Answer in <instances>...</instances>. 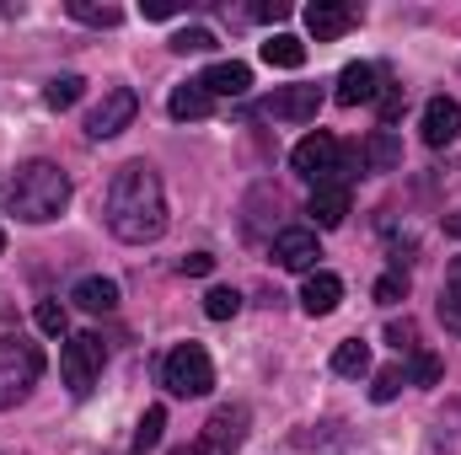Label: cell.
Segmentation results:
<instances>
[{
  "label": "cell",
  "instance_id": "obj_1",
  "mask_svg": "<svg viewBox=\"0 0 461 455\" xmlns=\"http://www.w3.org/2000/svg\"><path fill=\"white\" fill-rule=\"evenodd\" d=\"M108 230L129 246H145L167 230V193H161V177L145 166V161H129L113 172V188H108Z\"/></svg>",
  "mask_w": 461,
  "mask_h": 455
},
{
  "label": "cell",
  "instance_id": "obj_27",
  "mask_svg": "<svg viewBox=\"0 0 461 455\" xmlns=\"http://www.w3.org/2000/svg\"><path fill=\"white\" fill-rule=\"evenodd\" d=\"M210 49H215V32L210 27H183L172 38V54H210Z\"/></svg>",
  "mask_w": 461,
  "mask_h": 455
},
{
  "label": "cell",
  "instance_id": "obj_5",
  "mask_svg": "<svg viewBox=\"0 0 461 455\" xmlns=\"http://www.w3.org/2000/svg\"><path fill=\"white\" fill-rule=\"evenodd\" d=\"M339 161H344V145L328 134V129H317V134H306L295 150H290V166L306 177V183H339Z\"/></svg>",
  "mask_w": 461,
  "mask_h": 455
},
{
  "label": "cell",
  "instance_id": "obj_34",
  "mask_svg": "<svg viewBox=\"0 0 461 455\" xmlns=\"http://www.w3.org/2000/svg\"><path fill=\"white\" fill-rule=\"evenodd\" d=\"M145 16L150 22H167V16H177V5L172 0H145Z\"/></svg>",
  "mask_w": 461,
  "mask_h": 455
},
{
  "label": "cell",
  "instance_id": "obj_13",
  "mask_svg": "<svg viewBox=\"0 0 461 455\" xmlns=\"http://www.w3.org/2000/svg\"><path fill=\"white\" fill-rule=\"evenodd\" d=\"M199 86H204L210 97H247V86H252V70H247L241 59H221V65H210V70L199 76Z\"/></svg>",
  "mask_w": 461,
  "mask_h": 455
},
{
  "label": "cell",
  "instance_id": "obj_36",
  "mask_svg": "<svg viewBox=\"0 0 461 455\" xmlns=\"http://www.w3.org/2000/svg\"><path fill=\"white\" fill-rule=\"evenodd\" d=\"M386 338L397 343V348H408V343H413V322H392V327H386Z\"/></svg>",
  "mask_w": 461,
  "mask_h": 455
},
{
  "label": "cell",
  "instance_id": "obj_23",
  "mask_svg": "<svg viewBox=\"0 0 461 455\" xmlns=\"http://www.w3.org/2000/svg\"><path fill=\"white\" fill-rule=\"evenodd\" d=\"M333 370H339V375H365V370H370V348L359 338L339 343V348H333Z\"/></svg>",
  "mask_w": 461,
  "mask_h": 455
},
{
  "label": "cell",
  "instance_id": "obj_6",
  "mask_svg": "<svg viewBox=\"0 0 461 455\" xmlns=\"http://www.w3.org/2000/svg\"><path fill=\"white\" fill-rule=\"evenodd\" d=\"M103 359H108V348L97 333H81V338L65 343V353H59V370H65V386H70V397H86L92 386H97V375H103Z\"/></svg>",
  "mask_w": 461,
  "mask_h": 455
},
{
  "label": "cell",
  "instance_id": "obj_31",
  "mask_svg": "<svg viewBox=\"0 0 461 455\" xmlns=\"http://www.w3.org/2000/svg\"><path fill=\"white\" fill-rule=\"evenodd\" d=\"M413 380L419 386H435L440 380V359L435 353H413Z\"/></svg>",
  "mask_w": 461,
  "mask_h": 455
},
{
  "label": "cell",
  "instance_id": "obj_18",
  "mask_svg": "<svg viewBox=\"0 0 461 455\" xmlns=\"http://www.w3.org/2000/svg\"><path fill=\"white\" fill-rule=\"evenodd\" d=\"M210 108H215V97L194 81V86H177L172 97H167V113L177 118V123H194V118H210Z\"/></svg>",
  "mask_w": 461,
  "mask_h": 455
},
{
  "label": "cell",
  "instance_id": "obj_35",
  "mask_svg": "<svg viewBox=\"0 0 461 455\" xmlns=\"http://www.w3.org/2000/svg\"><path fill=\"white\" fill-rule=\"evenodd\" d=\"M252 16H258V22H285V16H290V5H285V0H274V5H258Z\"/></svg>",
  "mask_w": 461,
  "mask_h": 455
},
{
  "label": "cell",
  "instance_id": "obj_19",
  "mask_svg": "<svg viewBox=\"0 0 461 455\" xmlns=\"http://www.w3.org/2000/svg\"><path fill=\"white\" fill-rule=\"evenodd\" d=\"M263 65H274V70H301V65H306V43H301L295 32H274V38L263 43Z\"/></svg>",
  "mask_w": 461,
  "mask_h": 455
},
{
  "label": "cell",
  "instance_id": "obj_29",
  "mask_svg": "<svg viewBox=\"0 0 461 455\" xmlns=\"http://www.w3.org/2000/svg\"><path fill=\"white\" fill-rule=\"evenodd\" d=\"M38 327H43L49 338H65V327H70V322H65V306H59V300H38Z\"/></svg>",
  "mask_w": 461,
  "mask_h": 455
},
{
  "label": "cell",
  "instance_id": "obj_17",
  "mask_svg": "<svg viewBox=\"0 0 461 455\" xmlns=\"http://www.w3.org/2000/svg\"><path fill=\"white\" fill-rule=\"evenodd\" d=\"M70 300H76L86 317H108V311L118 306V284H113V279H81Z\"/></svg>",
  "mask_w": 461,
  "mask_h": 455
},
{
  "label": "cell",
  "instance_id": "obj_3",
  "mask_svg": "<svg viewBox=\"0 0 461 455\" xmlns=\"http://www.w3.org/2000/svg\"><path fill=\"white\" fill-rule=\"evenodd\" d=\"M43 375V353L38 343H22V338H0V407H16Z\"/></svg>",
  "mask_w": 461,
  "mask_h": 455
},
{
  "label": "cell",
  "instance_id": "obj_37",
  "mask_svg": "<svg viewBox=\"0 0 461 455\" xmlns=\"http://www.w3.org/2000/svg\"><path fill=\"white\" fill-rule=\"evenodd\" d=\"M172 455H204V451L199 445H183V451H172Z\"/></svg>",
  "mask_w": 461,
  "mask_h": 455
},
{
  "label": "cell",
  "instance_id": "obj_21",
  "mask_svg": "<svg viewBox=\"0 0 461 455\" xmlns=\"http://www.w3.org/2000/svg\"><path fill=\"white\" fill-rule=\"evenodd\" d=\"M440 322L461 333V257L446 268V284H440Z\"/></svg>",
  "mask_w": 461,
  "mask_h": 455
},
{
  "label": "cell",
  "instance_id": "obj_10",
  "mask_svg": "<svg viewBox=\"0 0 461 455\" xmlns=\"http://www.w3.org/2000/svg\"><path fill=\"white\" fill-rule=\"evenodd\" d=\"M241 440H247V413H241V407H221V413L204 424L199 451H204V455H230Z\"/></svg>",
  "mask_w": 461,
  "mask_h": 455
},
{
  "label": "cell",
  "instance_id": "obj_38",
  "mask_svg": "<svg viewBox=\"0 0 461 455\" xmlns=\"http://www.w3.org/2000/svg\"><path fill=\"white\" fill-rule=\"evenodd\" d=\"M0 252H5V230H0Z\"/></svg>",
  "mask_w": 461,
  "mask_h": 455
},
{
  "label": "cell",
  "instance_id": "obj_4",
  "mask_svg": "<svg viewBox=\"0 0 461 455\" xmlns=\"http://www.w3.org/2000/svg\"><path fill=\"white\" fill-rule=\"evenodd\" d=\"M161 380H167L172 397H204L215 386V364H210V353L199 343H177L167 353V364H161Z\"/></svg>",
  "mask_w": 461,
  "mask_h": 455
},
{
  "label": "cell",
  "instance_id": "obj_11",
  "mask_svg": "<svg viewBox=\"0 0 461 455\" xmlns=\"http://www.w3.org/2000/svg\"><path fill=\"white\" fill-rule=\"evenodd\" d=\"M339 300H344V279L339 273H306V284H301V311L306 317H333L339 311Z\"/></svg>",
  "mask_w": 461,
  "mask_h": 455
},
{
  "label": "cell",
  "instance_id": "obj_24",
  "mask_svg": "<svg viewBox=\"0 0 461 455\" xmlns=\"http://www.w3.org/2000/svg\"><path fill=\"white\" fill-rule=\"evenodd\" d=\"M70 16L76 22H92V27H118L123 22L118 5H92V0H70Z\"/></svg>",
  "mask_w": 461,
  "mask_h": 455
},
{
  "label": "cell",
  "instance_id": "obj_16",
  "mask_svg": "<svg viewBox=\"0 0 461 455\" xmlns=\"http://www.w3.org/2000/svg\"><path fill=\"white\" fill-rule=\"evenodd\" d=\"M344 215H348V188L344 183H322V188L312 193V220L322 230H339Z\"/></svg>",
  "mask_w": 461,
  "mask_h": 455
},
{
  "label": "cell",
  "instance_id": "obj_2",
  "mask_svg": "<svg viewBox=\"0 0 461 455\" xmlns=\"http://www.w3.org/2000/svg\"><path fill=\"white\" fill-rule=\"evenodd\" d=\"M70 204V177L54 166V161H27L16 166L11 188H5V210L22 220V226H49L59 220Z\"/></svg>",
  "mask_w": 461,
  "mask_h": 455
},
{
  "label": "cell",
  "instance_id": "obj_28",
  "mask_svg": "<svg viewBox=\"0 0 461 455\" xmlns=\"http://www.w3.org/2000/svg\"><path fill=\"white\" fill-rule=\"evenodd\" d=\"M375 300H381V306L408 300V273H381V279H375Z\"/></svg>",
  "mask_w": 461,
  "mask_h": 455
},
{
  "label": "cell",
  "instance_id": "obj_15",
  "mask_svg": "<svg viewBox=\"0 0 461 455\" xmlns=\"http://www.w3.org/2000/svg\"><path fill=\"white\" fill-rule=\"evenodd\" d=\"M317 108H322V92H317V86H285L279 97H268V113H274V118H290V123L317 118Z\"/></svg>",
  "mask_w": 461,
  "mask_h": 455
},
{
  "label": "cell",
  "instance_id": "obj_9",
  "mask_svg": "<svg viewBox=\"0 0 461 455\" xmlns=\"http://www.w3.org/2000/svg\"><path fill=\"white\" fill-rule=\"evenodd\" d=\"M354 22H359V11H354L348 0H312V5H306V27H312V38H317V43L344 38Z\"/></svg>",
  "mask_w": 461,
  "mask_h": 455
},
{
  "label": "cell",
  "instance_id": "obj_22",
  "mask_svg": "<svg viewBox=\"0 0 461 455\" xmlns=\"http://www.w3.org/2000/svg\"><path fill=\"white\" fill-rule=\"evenodd\" d=\"M81 92H86V81H81V76H54V81H49V92H43V103H49L54 113H65V108H76V103H81Z\"/></svg>",
  "mask_w": 461,
  "mask_h": 455
},
{
  "label": "cell",
  "instance_id": "obj_14",
  "mask_svg": "<svg viewBox=\"0 0 461 455\" xmlns=\"http://www.w3.org/2000/svg\"><path fill=\"white\" fill-rule=\"evenodd\" d=\"M375 97H381L375 65H344V76H339V103H344V108H359V103H375Z\"/></svg>",
  "mask_w": 461,
  "mask_h": 455
},
{
  "label": "cell",
  "instance_id": "obj_25",
  "mask_svg": "<svg viewBox=\"0 0 461 455\" xmlns=\"http://www.w3.org/2000/svg\"><path fill=\"white\" fill-rule=\"evenodd\" d=\"M161 429H167V407H145V418H140V429H134V451L161 445Z\"/></svg>",
  "mask_w": 461,
  "mask_h": 455
},
{
  "label": "cell",
  "instance_id": "obj_33",
  "mask_svg": "<svg viewBox=\"0 0 461 455\" xmlns=\"http://www.w3.org/2000/svg\"><path fill=\"white\" fill-rule=\"evenodd\" d=\"M210 268H215L210 252H188V257H183V273H210Z\"/></svg>",
  "mask_w": 461,
  "mask_h": 455
},
{
  "label": "cell",
  "instance_id": "obj_30",
  "mask_svg": "<svg viewBox=\"0 0 461 455\" xmlns=\"http://www.w3.org/2000/svg\"><path fill=\"white\" fill-rule=\"evenodd\" d=\"M397 391H402V370L392 364V370H381V375H375V386H370V397H375V402H392Z\"/></svg>",
  "mask_w": 461,
  "mask_h": 455
},
{
  "label": "cell",
  "instance_id": "obj_7",
  "mask_svg": "<svg viewBox=\"0 0 461 455\" xmlns=\"http://www.w3.org/2000/svg\"><path fill=\"white\" fill-rule=\"evenodd\" d=\"M134 113H140V97H134L129 86H108L103 103L86 113V134H92V139H113V134H123V129L134 123Z\"/></svg>",
  "mask_w": 461,
  "mask_h": 455
},
{
  "label": "cell",
  "instance_id": "obj_20",
  "mask_svg": "<svg viewBox=\"0 0 461 455\" xmlns=\"http://www.w3.org/2000/svg\"><path fill=\"white\" fill-rule=\"evenodd\" d=\"M365 166H370V172H397V166H402V145H397L392 129H375V134L365 139Z\"/></svg>",
  "mask_w": 461,
  "mask_h": 455
},
{
  "label": "cell",
  "instance_id": "obj_26",
  "mask_svg": "<svg viewBox=\"0 0 461 455\" xmlns=\"http://www.w3.org/2000/svg\"><path fill=\"white\" fill-rule=\"evenodd\" d=\"M236 311H241V295H236V290H226V284L204 295V317H210V322H230Z\"/></svg>",
  "mask_w": 461,
  "mask_h": 455
},
{
  "label": "cell",
  "instance_id": "obj_8",
  "mask_svg": "<svg viewBox=\"0 0 461 455\" xmlns=\"http://www.w3.org/2000/svg\"><path fill=\"white\" fill-rule=\"evenodd\" d=\"M317 230H301V226H290V230H279L274 236V263L279 268H290V273H317Z\"/></svg>",
  "mask_w": 461,
  "mask_h": 455
},
{
  "label": "cell",
  "instance_id": "obj_12",
  "mask_svg": "<svg viewBox=\"0 0 461 455\" xmlns=\"http://www.w3.org/2000/svg\"><path fill=\"white\" fill-rule=\"evenodd\" d=\"M461 134V103H451V97H435L429 108H424V145H451Z\"/></svg>",
  "mask_w": 461,
  "mask_h": 455
},
{
  "label": "cell",
  "instance_id": "obj_32",
  "mask_svg": "<svg viewBox=\"0 0 461 455\" xmlns=\"http://www.w3.org/2000/svg\"><path fill=\"white\" fill-rule=\"evenodd\" d=\"M402 103H408L402 92H381V123H386V129H392V123L402 118Z\"/></svg>",
  "mask_w": 461,
  "mask_h": 455
}]
</instances>
